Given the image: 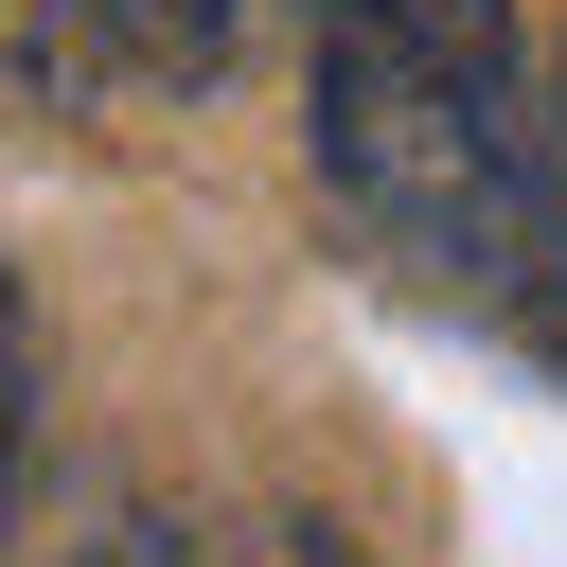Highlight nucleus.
Here are the masks:
<instances>
[{"mask_svg":"<svg viewBox=\"0 0 567 567\" xmlns=\"http://www.w3.org/2000/svg\"><path fill=\"white\" fill-rule=\"evenodd\" d=\"M301 159L390 284L567 354V177H549V71L514 0H319Z\"/></svg>","mask_w":567,"mask_h":567,"instance_id":"f257e3e1","label":"nucleus"},{"mask_svg":"<svg viewBox=\"0 0 567 567\" xmlns=\"http://www.w3.org/2000/svg\"><path fill=\"white\" fill-rule=\"evenodd\" d=\"M248 35V0H89V71H142V89H213Z\"/></svg>","mask_w":567,"mask_h":567,"instance_id":"f03ea898","label":"nucleus"},{"mask_svg":"<svg viewBox=\"0 0 567 567\" xmlns=\"http://www.w3.org/2000/svg\"><path fill=\"white\" fill-rule=\"evenodd\" d=\"M18 461H35V301L0 266V532H18Z\"/></svg>","mask_w":567,"mask_h":567,"instance_id":"7ed1b4c3","label":"nucleus"},{"mask_svg":"<svg viewBox=\"0 0 567 567\" xmlns=\"http://www.w3.org/2000/svg\"><path fill=\"white\" fill-rule=\"evenodd\" d=\"M0 35H18V53H35V71H53V53H71V71H89V0H0Z\"/></svg>","mask_w":567,"mask_h":567,"instance_id":"20e7f679","label":"nucleus"},{"mask_svg":"<svg viewBox=\"0 0 567 567\" xmlns=\"http://www.w3.org/2000/svg\"><path fill=\"white\" fill-rule=\"evenodd\" d=\"M549 177H567V71H549Z\"/></svg>","mask_w":567,"mask_h":567,"instance_id":"39448f33","label":"nucleus"}]
</instances>
